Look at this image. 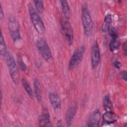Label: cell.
Listing matches in <instances>:
<instances>
[{"label":"cell","instance_id":"cell-1","mask_svg":"<svg viewBox=\"0 0 127 127\" xmlns=\"http://www.w3.org/2000/svg\"><path fill=\"white\" fill-rule=\"evenodd\" d=\"M81 19L84 34L87 37H90L92 33V19L88 6L85 4L82 6Z\"/></svg>","mask_w":127,"mask_h":127},{"label":"cell","instance_id":"cell-2","mask_svg":"<svg viewBox=\"0 0 127 127\" xmlns=\"http://www.w3.org/2000/svg\"><path fill=\"white\" fill-rule=\"evenodd\" d=\"M5 59L12 80L14 84H18L19 81V73L17 65L12 54L8 52L5 56Z\"/></svg>","mask_w":127,"mask_h":127},{"label":"cell","instance_id":"cell-3","mask_svg":"<svg viewBox=\"0 0 127 127\" xmlns=\"http://www.w3.org/2000/svg\"><path fill=\"white\" fill-rule=\"evenodd\" d=\"M28 7L30 17L35 30L38 33L43 34L45 31V26L42 18L30 3L28 4Z\"/></svg>","mask_w":127,"mask_h":127},{"label":"cell","instance_id":"cell-4","mask_svg":"<svg viewBox=\"0 0 127 127\" xmlns=\"http://www.w3.org/2000/svg\"><path fill=\"white\" fill-rule=\"evenodd\" d=\"M85 51V47L84 45L78 47L73 53L70 59L68 67L72 69L76 67L82 61Z\"/></svg>","mask_w":127,"mask_h":127},{"label":"cell","instance_id":"cell-5","mask_svg":"<svg viewBox=\"0 0 127 127\" xmlns=\"http://www.w3.org/2000/svg\"><path fill=\"white\" fill-rule=\"evenodd\" d=\"M36 46L42 57L46 61L50 60L52 56L51 49L45 39L39 38L36 42Z\"/></svg>","mask_w":127,"mask_h":127},{"label":"cell","instance_id":"cell-6","mask_svg":"<svg viewBox=\"0 0 127 127\" xmlns=\"http://www.w3.org/2000/svg\"><path fill=\"white\" fill-rule=\"evenodd\" d=\"M8 29L11 37L14 42L21 39L19 32V25L13 16H10L8 19Z\"/></svg>","mask_w":127,"mask_h":127},{"label":"cell","instance_id":"cell-7","mask_svg":"<svg viewBox=\"0 0 127 127\" xmlns=\"http://www.w3.org/2000/svg\"><path fill=\"white\" fill-rule=\"evenodd\" d=\"M61 23L62 30L69 45H72L73 42V31L71 24L65 18L61 20Z\"/></svg>","mask_w":127,"mask_h":127},{"label":"cell","instance_id":"cell-8","mask_svg":"<svg viewBox=\"0 0 127 127\" xmlns=\"http://www.w3.org/2000/svg\"><path fill=\"white\" fill-rule=\"evenodd\" d=\"M100 61V53L98 44L97 41H94L92 44L91 49V63L93 68H95L99 64Z\"/></svg>","mask_w":127,"mask_h":127},{"label":"cell","instance_id":"cell-9","mask_svg":"<svg viewBox=\"0 0 127 127\" xmlns=\"http://www.w3.org/2000/svg\"><path fill=\"white\" fill-rule=\"evenodd\" d=\"M101 118V115L100 110L97 109L94 110L90 116L87 123V126L93 127H98Z\"/></svg>","mask_w":127,"mask_h":127},{"label":"cell","instance_id":"cell-10","mask_svg":"<svg viewBox=\"0 0 127 127\" xmlns=\"http://www.w3.org/2000/svg\"><path fill=\"white\" fill-rule=\"evenodd\" d=\"M39 125L40 127H52V124L50 121V116L48 110L45 108L43 109L39 119Z\"/></svg>","mask_w":127,"mask_h":127},{"label":"cell","instance_id":"cell-11","mask_svg":"<svg viewBox=\"0 0 127 127\" xmlns=\"http://www.w3.org/2000/svg\"><path fill=\"white\" fill-rule=\"evenodd\" d=\"M76 106L75 104H71L68 108L65 114V122L67 126L69 127L71 125L76 112Z\"/></svg>","mask_w":127,"mask_h":127},{"label":"cell","instance_id":"cell-12","mask_svg":"<svg viewBox=\"0 0 127 127\" xmlns=\"http://www.w3.org/2000/svg\"><path fill=\"white\" fill-rule=\"evenodd\" d=\"M103 123L106 125H110L115 123L118 120V115L112 111H106L102 116Z\"/></svg>","mask_w":127,"mask_h":127},{"label":"cell","instance_id":"cell-13","mask_svg":"<svg viewBox=\"0 0 127 127\" xmlns=\"http://www.w3.org/2000/svg\"><path fill=\"white\" fill-rule=\"evenodd\" d=\"M50 102L55 110L59 109L61 106V100L60 96L55 92H51L49 94Z\"/></svg>","mask_w":127,"mask_h":127},{"label":"cell","instance_id":"cell-14","mask_svg":"<svg viewBox=\"0 0 127 127\" xmlns=\"http://www.w3.org/2000/svg\"><path fill=\"white\" fill-rule=\"evenodd\" d=\"M112 21V15L111 14H107L104 18V22L101 26V30L103 33H107L111 27Z\"/></svg>","mask_w":127,"mask_h":127},{"label":"cell","instance_id":"cell-15","mask_svg":"<svg viewBox=\"0 0 127 127\" xmlns=\"http://www.w3.org/2000/svg\"><path fill=\"white\" fill-rule=\"evenodd\" d=\"M112 39L109 44V48L111 51L115 52L117 50L120 46L121 42L118 35L111 36Z\"/></svg>","mask_w":127,"mask_h":127},{"label":"cell","instance_id":"cell-16","mask_svg":"<svg viewBox=\"0 0 127 127\" xmlns=\"http://www.w3.org/2000/svg\"><path fill=\"white\" fill-rule=\"evenodd\" d=\"M34 93L37 101L39 103L41 102L42 96H41V89L40 82L37 79H35L33 81Z\"/></svg>","mask_w":127,"mask_h":127},{"label":"cell","instance_id":"cell-17","mask_svg":"<svg viewBox=\"0 0 127 127\" xmlns=\"http://www.w3.org/2000/svg\"><path fill=\"white\" fill-rule=\"evenodd\" d=\"M60 2L61 4L62 11L64 15V17L66 19H68L70 17L71 13H70V8L68 5V2L66 0H61Z\"/></svg>","mask_w":127,"mask_h":127},{"label":"cell","instance_id":"cell-18","mask_svg":"<svg viewBox=\"0 0 127 127\" xmlns=\"http://www.w3.org/2000/svg\"><path fill=\"white\" fill-rule=\"evenodd\" d=\"M103 106L106 111H111L113 108V104L109 94L106 95L103 99Z\"/></svg>","mask_w":127,"mask_h":127},{"label":"cell","instance_id":"cell-19","mask_svg":"<svg viewBox=\"0 0 127 127\" xmlns=\"http://www.w3.org/2000/svg\"><path fill=\"white\" fill-rule=\"evenodd\" d=\"M21 82H22V84L24 88L25 89L26 92H27V93L28 94V95L31 98H33V97H34L33 91L32 88H31V86L29 85L28 82L26 80V79H25V78H23L22 79Z\"/></svg>","mask_w":127,"mask_h":127},{"label":"cell","instance_id":"cell-20","mask_svg":"<svg viewBox=\"0 0 127 127\" xmlns=\"http://www.w3.org/2000/svg\"><path fill=\"white\" fill-rule=\"evenodd\" d=\"M0 55L2 56H5L7 53L5 42L2 32H1L0 38Z\"/></svg>","mask_w":127,"mask_h":127},{"label":"cell","instance_id":"cell-21","mask_svg":"<svg viewBox=\"0 0 127 127\" xmlns=\"http://www.w3.org/2000/svg\"><path fill=\"white\" fill-rule=\"evenodd\" d=\"M33 2L36 8V10L38 12V13H43L44 10V7L43 1L40 0H35L33 1Z\"/></svg>","mask_w":127,"mask_h":127},{"label":"cell","instance_id":"cell-22","mask_svg":"<svg viewBox=\"0 0 127 127\" xmlns=\"http://www.w3.org/2000/svg\"><path fill=\"white\" fill-rule=\"evenodd\" d=\"M17 63H18V66H19L21 70L22 71H26V70L27 69V66H26V64H25V63H24L22 58L20 56L19 57H18Z\"/></svg>","mask_w":127,"mask_h":127},{"label":"cell","instance_id":"cell-23","mask_svg":"<svg viewBox=\"0 0 127 127\" xmlns=\"http://www.w3.org/2000/svg\"><path fill=\"white\" fill-rule=\"evenodd\" d=\"M119 77L121 79L126 81L127 80V72L126 70L121 71L119 74Z\"/></svg>","mask_w":127,"mask_h":127},{"label":"cell","instance_id":"cell-24","mask_svg":"<svg viewBox=\"0 0 127 127\" xmlns=\"http://www.w3.org/2000/svg\"><path fill=\"white\" fill-rule=\"evenodd\" d=\"M113 65H114L116 68H117V69H120V68L122 67V63H121L120 62L118 61H115L114 62H113Z\"/></svg>","mask_w":127,"mask_h":127},{"label":"cell","instance_id":"cell-25","mask_svg":"<svg viewBox=\"0 0 127 127\" xmlns=\"http://www.w3.org/2000/svg\"><path fill=\"white\" fill-rule=\"evenodd\" d=\"M3 9L1 5H0V20H2L3 17Z\"/></svg>","mask_w":127,"mask_h":127},{"label":"cell","instance_id":"cell-26","mask_svg":"<svg viewBox=\"0 0 127 127\" xmlns=\"http://www.w3.org/2000/svg\"><path fill=\"white\" fill-rule=\"evenodd\" d=\"M123 50L124 52V54L125 56H126V53H127V44H126V41L124 43V44L123 45Z\"/></svg>","mask_w":127,"mask_h":127},{"label":"cell","instance_id":"cell-27","mask_svg":"<svg viewBox=\"0 0 127 127\" xmlns=\"http://www.w3.org/2000/svg\"><path fill=\"white\" fill-rule=\"evenodd\" d=\"M57 126L58 127H63V122L61 120H59L58 121L57 123Z\"/></svg>","mask_w":127,"mask_h":127},{"label":"cell","instance_id":"cell-28","mask_svg":"<svg viewBox=\"0 0 127 127\" xmlns=\"http://www.w3.org/2000/svg\"><path fill=\"white\" fill-rule=\"evenodd\" d=\"M2 92L1 91L0 92V102H1V103L2 102Z\"/></svg>","mask_w":127,"mask_h":127}]
</instances>
